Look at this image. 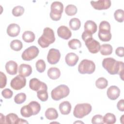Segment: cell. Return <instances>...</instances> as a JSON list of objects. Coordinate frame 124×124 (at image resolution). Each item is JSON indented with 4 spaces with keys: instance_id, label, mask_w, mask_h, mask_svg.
Listing matches in <instances>:
<instances>
[{
    "instance_id": "obj_1",
    "label": "cell",
    "mask_w": 124,
    "mask_h": 124,
    "mask_svg": "<svg viewBox=\"0 0 124 124\" xmlns=\"http://www.w3.org/2000/svg\"><path fill=\"white\" fill-rule=\"evenodd\" d=\"M102 66L110 75L119 74L121 79L124 80V62L117 61L114 59L109 57L103 59Z\"/></svg>"
},
{
    "instance_id": "obj_2",
    "label": "cell",
    "mask_w": 124,
    "mask_h": 124,
    "mask_svg": "<svg viewBox=\"0 0 124 124\" xmlns=\"http://www.w3.org/2000/svg\"><path fill=\"white\" fill-rule=\"evenodd\" d=\"M55 41L54 32L52 29L48 27L45 28L43 33L38 40V44L42 48L47 47L50 44Z\"/></svg>"
},
{
    "instance_id": "obj_3",
    "label": "cell",
    "mask_w": 124,
    "mask_h": 124,
    "mask_svg": "<svg viewBox=\"0 0 124 124\" xmlns=\"http://www.w3.org/2000/svg\"><path fill=\"white\" fill-rule=\"evenodd\" d=\"M70 93L69 87L64 84H62L56 87L53 89L51 92L52 98L55 100L58 101L62 98L67 96Z\"/></svg>"
},
{
    "instance_id": "obj_4",
    "label": "cell",
    "mask_w": 124,
    "mask_h": 124,
    "mask_svg": "<svg viewBox=\"0 0 124 124\" xmlns=\"http://www.w3.org/2000/svg\"><path fill=\"white\" fill-rule=\"evenodd\" d=\"M92 106L89 103L78 104L75 106L73 115L76 118H82L88 115L92 111Z\"/></svg>"
},
{
    "instance_id": "obj_5",
    "label": "cell",
    "mask_w": 124,
    "mask_h": 124,
    "mask_svg": "<svg viewBox=\"0 0 124 124\" xmlns=\"http://www.w3.org/2000/svg\"><path fill=\"white\" fill-rule=\"evenodd\" d=\"M50 17L52 20L58 21L62 17L63 10V4L60 1H54L51 5Z\"/></svg>"
},
{
    "instance_id": "obj_6",
    "label": "cell",
    "mask_w": 124,
    "mask_h": 124,
    "mask_svg": "<svg viewBox=\"0 0 124 124\" xmlns=\"http://www.w3.org/2000/svg\"><path fill=\"white\" fill-rule=\"evenodd\" d=\"M95 69V65L93 61L87 59L83 60L79 64L78 71L81 74H91Z\"/></svg>"
},
{
    "instance_id": "obj_7",
    "label": "cell",
    "mask_w": 124,
    "mask_h": 124,
    "mask_svg": "<svg viewBox=\"0 0 124 124\" xmlns=\"http://www.w3.org/2000/svg\"><path fill=\"white\" fill-rule=\"evenodd\" d=\"M39 52L38 48L34 46H32L26 48L22 53L21 57L24 61H30L36 58Z\"/></svg>"
},
{
    "instance_id": "obj_8",
    "label": "cell",
    "mask_w": 124,
    "mask_h": 124,
    "mask_svg": "<svg viewBox=\"0 0 124 124\" xmlns=\"http://www.w3.org/2000/svg\"><path fill=\"white\" fill-rule=\"evenodd\" d=\"M26 84V79L25 77L19 75L13 78L10 83L11 87L15 90H19L24 87Z\"/></svg>"
},
{
    "instance_id": "obj_9",
    "label": "cell",
    "mask_w": 124,
    "mask_h": 124,
    "mask_svg": "<svg viewBox=\"0 0 124 124\" xmlns=\"http://www.w3.org/2000/svg\"><path fill=\"white\" fill-rule=\"evenodd\" d=\"M84 42L86 46L91 53L95 54L98 52L100 50V43L93 37L87 39Z\"/></svg>"
},
{
    "instance_id": "obj_10",
    "label": "cell",
    "mask_w": 124,
    "mask_h": 124,
    "mask_svg": "<svg viewBox=\"0 0 124 124\" xmlns=\"http://www.w3.org/2000/svg\"><path fill=\"white\" fill-rule=\"evenodd\" d=\"M29 86L31 89L36 92L42 90H47L46 84L36 78H33L30 80Z\"/></svg>"
},
{
    "instance_id": "obj_11",
    "label": "cell",
    "mask_w": 124,
    "mask_h": 124,
    "mask_svg": "<svg viewBox=\"0 0 124 124\" xmlns=\"http://www.w3.org/2000/svg\"><path fill=\"white\" fill-rule=\"evenodd\" d=\"M61 53L58 49L51 48L49 50L47 56V60L49 63L51 64H56L60 60Z\"/></svg>"
},
{
    "instance_id": "obj_12",
    "label": "cell",
    "mask_w": 124,
    "mask_h": 124,
    "mask_svg": "<svg viewBox=\"0 0 124 124\" xmlns=\"http://www.w3.org/2000/svg\"><path fill=\"white\" fill-rule=\"evenodd\" d=\"M91 4L93 8L96 10H106L111 6L110 0H99L97 1H91Z\"/></svg>"
},
{
    "instance_id": "obj_13",
    "label": "cell",
    "mask_w": 124,
    "mask_h": 124,
    "mask_svg": "<svg viewBox=\"0 0 124 124\" xmlns=\"http://www.w3.org/2000/svg\"><path fill=\"white\" fill-rule=\"evenodd\" d=\"M58 35L64 40L69 39L72 36V32L69 28L65 26H61L57 29Z\"/></svg>"
},
{
    "instance_id": "obj_14",
    "label": "cell",
    "mask_w": 124,
    "mask_h": 124,
    "mask_svg": "<svg viewBox=\"0 0 124 124\" xmlns=\"http://www.w3.org/2000/svg\"><path fill=\"white\" fill-rule=\"evenodd\" d=\"M107 96L110 100L117 99L120 94V89L116 86H111L107 90Z\"/></svg>"
},
{
    "instance_id": "obj_15",
    "label": "cell",
    "mask_w": 124,
    "mask_h": 124,
    "mask_svg": "<svg viewBox=\"0 0 124 124\" xmlns=\"http://www.w3.org/2000/svg\"><path fill=\"white\" fill-rule=\"evenodd\" d=\"M78 60V56L73 52L67 53L65 57V62L69 66H75L77 63Z\"/></svg>"
},
{
    "instance_id": "obj_16",
    "label": "cell",
    "mask_w": 124,
    "mask_h": 124,
    "mask_svg": "<svg viewBox=\"0 0 124 124\" xmlns=\"http://www.w3.org/2000/svg\"><path fill=\"white\" fill-rule=\"evenodd\" d=\"M17 64L14 61H9L5 64V69L8 74L11 75L16 74L17 72Z\"/></svg>"
},
{
    "instance_id": "obj_17",
    "label": "cell",
    "mask_w": 124,
    "mask_h": 124,
    "mask_svg": "<svg viewBox=\"0 0 124 124\" xmlns=\"http://www.w3.org/2000/svg\"><path fill=\"white\" fill-rule=\"evenodd\" d=\"M20 31L19 26L15 23L10 24L7 28V33L8 35L11 37L17 36Z\"/></svg>"
},
{
    "instance_id": "obj_18",
    "label": "cell",
    "mask_w": 124,
    "mask_h": 124,
    "mask_svg": "<svg viewBox=\"0 0 124 124\" xmlns=\"http://www.w3.org/2000/svg\"><path fill=\"white\" fill-rule=\"evenodd\" d=\"M18 73L20 75L24 77H28L32 73V68L29 64L22 63L19 67Z\"/></svg>"
},
{
    "instance_id": "obj_19",
    "label": "cell",
    "mask_w": 124,
    "mask_h": 124,
    "mask_svg": "<svg viewBox=\"0 0 124 124\" xmlns=\"http://www.w3.org/2000/svg\"><path fill=\"white\" fill-rule=\"evenodd\" d=\"M84 31L93 34L97 31L96 24L92 20H87L84 24Z\"/></svg>"
},
{
    "instance_id": "obj_20",
    "label": "cell",
    "mask_w": 124,
    "mask_h": 124,
    "mask_svg": "<svg viewBox=\"0 0 124 124\" xmlns=\"http://www.w3.org/2000/svg\"><path fill=\"white\" fill-rule=\"evenodd\" d=\"M71 105L68 101H63L62 102L59 107V110L61 114L63 115H68L71 110Z\"/></svg>"
},
{
    "instance_id": "obj_21",
    "label": "cell",
    "mask_w": 124,
    "mask_h": 124,
    "mask_svg": "<svg viewBox=\"0 0 124 124\" xmlns=\"http://www.w3.org/2000/svg\"><path fill=\"white\" fill-rule=\"evenodd\" d=\"M20 119L15 113H9L5 116V123L9 124H20Z\"/></svg>"
},
{
    "instance_id": "obj_22",
    "label": "cell",
    "mask_w": 124,
    "mask_h": 124,
    "mask_svg": "<svg viewBox=\"0 0 124 124\" xmlns=\"http://www.w3.org/2000/svg\"><path fill=\"white\" fill-rule=\"evenodd\" d=\"M98 35L100 40L103 42L110 41L112 37L110 31L108 30H99Z\"/></svg>"
},
{
    "instance_id": "obj_23",
    "label": "cell",
    "mask_w": 124,
    "mask_h": 124,
    "mask_svg": "<svg viewBox=\"0 0 124 124\" xmlns=\"http://www.w3.org/2000/svg\"><path fill=\"white\" fill-rule=\"evenodd\" d=\"M59 114L57 110L53 108H48L45 112V116L48 120H53L58 117Z\"/></svg>"
},
{
    "instance_id": "obj_24",
    "label": "cell",
    "mask_w": 124,
    "mask_h": 124,
    "mask_svg": "<svg viewBox=\"0 0 124 124\" xmlns=\"http://www.w3.org/2000/svg\"><path fill=\"white\" fill-rule=\"evenodd\" d=\"M48 77L52 79H57L61 76V71L57 67H51L47 71Z\"/></svg>"
},
{
    "instance_id": "obj_25",
    "label": "cell",
    "mask_w": 124,
    "mask_h": 124,
    "mask_svg": "<svg viewBox=\"0 0 124 124\" xmlns=\"http://www.w3.org/2000/svg\"><path fill=\"white\" fill-rule=\"evenodd\" d=\"M99 51L102 55H109L112 53L113 48L110 44H105L100 46Z\"/></svg>"
},
{
    "instance_id": "obj_26",
    "label": "cell",
    "mask_w": 124,
    "mask_h": 124,
    "mask_svg": "<svg viewBox=\"0 0 124 124\" xmlns=\"http://www.w3.org/2000/svg\"><path fill=\"white\" fill-rule=\"evenodd\" d=\"M22 39L27 43H31L33 42L35 38L34 33L31 31H25L22 34Z\"/></svg>"
},
{
    "instance_id": "obj_27",
    "label": "cell",
    "mask_w": 124,
    "mask_h": 124,
    "mask_svg": "<svg viewBox=\"0 0 124 124\" xmlns=\"http://www.w3.org/2000/svg\"><path fill=\"white\" fill-rule=\"evenodd\" d=\"M20 113L22 116L26 118H28L33 115V111L31 106L28 105L22 107L20 109Z\"/></svg>"
},
{
    "instance_id": "obj_28",
    "label": "cell",
    "mask_w": 124,
    "mask_h": 124,
    "mask_svg": "<svg viewBox=\"0 0 124 124\" xmlns=\"http://www.w3.org/2000/svg\"><path fill=\"white\" fill-rule=\"evenodd\" d=\"M70 28L74 31L78 30L81 26V22L78 18H72L70 19L69 23Z\"/></svg>"
},
{
    "instance_id": "obj_29",
    "label": "cell",
    "mask_w": 124,
    "mask_h": 124,
    "mask_svg": "<svg viewBox=\"0 0 124 124\" xmlns=\"http://www.w3.org/2000/svg\"><path fill=\"white\" fill-rule=\"evenodd\" d=\"M104 123L107 124H113L116 122V118L115 116L111 113H108L103 117Z\"/></svg>"
},
{
    "instance_id": "obj_30",
    "label": "cell",
    "mask_w": 124,
    "mask_h": 124,
    "mask_svg": "<svg viewBox=\"0 0 124 124\" xmlns=\"http://www.w3.org/2000/svg\"><path fill=\"white\" fill-rule=\"evenodd\" d=\"M108 85V80L104 78L101 77L98 78L95 81L96 87L100 89L106 88Z\"/></svg>"
},
{
    "instance_id": "obj_31",
    "label": "cell",
    "mask_w": 124,
    "mask_h": 124,
    "mask_svg": "<svg viewBox=\"0 0 124 124\" xmlns=\"http://www.w3.org/2000/svg\"><path fill=\"white\" fill-rule=\"evenodd\" d=\"M22 43L19 40H14L10 43V47L14 51H18L22 48Z\"/></svg>"
},
{
    "instance_id": "obj_32",
    "label": "cell",
    "mask_w": 124,
    "mask_h": 124,
    "mask_svg": "<svg viewBox=\"0 0 124 124\" xmlns=\"http://www.w3.org/2000/svg\"><path fill=\"white\" fill-rule=\"evenodd\" d=\"M68 45L69 47L72 49H77L81 47V43L77 39H73L70 40Z\"/></svg>"
},
{
    "instance_id": "obj_33",
    "label": "cell",
    "mask_w": 124,
    "mask_h": 124,
    "mask_svg": "<svg viewBox=\"0 0 124 124\" xmlns=\"http://www.w3.org/2000/svg\"><path fill=\"white\" fill-rule=\"evenodd\" d=\"M77 10V8L75 5L69 4L66 7L65 9V12L68 16H72L76 14Z\"/></svg>"
},
{
    "instance_id": "obj_34",
    "label": "cell",
    "mask_w": 124,
    "mask_h": 124,
    "mask_svg": "<svg viewBox=\"0 0 124 124\" xmlns=\"http://www.w3.org/2000/svg\"><path fill=\"white\" fill-rule=\"evenodd\" d=\"M29 105L32 108L33 111V115H36L40 112L41 109V106L37 102L33 101L29 103Z\"/></svg>"
},
{
    "instance_id": "obj_35",
    "label": "cell",
    "mask_w": 124,
    "mask_h": 124,
    "mask_svg": "<svg viewBox=\"0 0 124 124\" xmlns=\"http://www.w3.org/2000/svg\"><path fill=\"white\" fill-rule=\"evenodd\" d=\"M114 18L119 22H123L124 20V11L122 9L116 10L114 14Z\"/></svg>"
},
{
    "instance_id": "obj_36",
    "label": "cell",
    "mask_w": 124,
    "mask_h": 124,
    "mask_svg": "<svg viewBox=\"0 0 124 124\" xmlns=\"http://www.w3.org/2000/svg\"><path fill=\"white\" fill-rule=\"evenodd\" d=\"M35 66L38 72L39 73H43L46 69V63L43 60L40 59L36 62L35 63Z\"/></svg>"
},
{
    "instance_id": "obj_37",
    "label": "cell",
    "mask_w": 124,
    "mask_h": 124,
    "mask_svg": "<svg viewBox=\"0 0 124 124\" xmlns=\"http://www.w3.org/2000/svg\"><path fill=\"white\" fill-rule=\"evenodd\" d=\"M26 99V95L23 93L17 94L14 98V101L17 104H21L25 102Z\"/></svg>"
},
{
    "instance_id": "obj_38",
    "label": "cell",
    "mask_w": 124,
    "mask_h": 124,
    "mask_svg": "<svg viewBox=\"0 0 124 124\" xmlns=\"http://www.w3.org/2000/svg\"><path fill=\"white\" fill-rule=\"evenodd\" d=\"M37 96L41 101L45 102L48 99V93L47 90H42L37 92Z\"/></svg>"
},
{
    "instance_id": "obj_39",
    "label": "cell",
    "mask_w": 124,
    "mask_h": 124,
    "mask_svg": "<svg viewBox=\"0 0 124 124\" xmlns=\"http://www.w3.org/2000/svg\"><path fill=\"white\" fill-rule=\"evenodd\" d=\"M24 12V8L20 5L15 7L12 10V14L15 16H20L22 15Z\"/></svg>"
},
{
    "instance_id": "obj_40",
    "label": "cell",
    "mask_w": 124,
    "mask_h": 124,
    "mask_svg": "<svg viewBox=\"0 0 124 124\" xmlns=\"http://www.w3.org/2000/svg\"><path fill=\"white\" fill-rule=\"evenodd\" d=\"M92 123L93 124H104L103 116L100 114H97L93 116L92 119Z\"/></svg>"
},
{
    "instance_id": "obj_41",
    "label": "cell",
    "mask_w": 124,
    "mask_h": 124,
    "mask_svg": "<svg viewBox=\"0 0 124 124\" xmlns=\"http://www.w3.org/2000/svg\"><path fill=\"white\" fill-rule=\"evenodd\" d=\"M99 30L110 31V24L107 21H102L99 24Z\"/></svg>"
},
{
    "instance_id": "obj_42",
    "label": "cell",
    "mask_w": 124,
    "mask_h": 124,
    "mask_svg": "<svg viewBox=\"0 0 124 124\" xmlns=\"http://www.w3.org/2000/svg\"><path fill=\"white\" fill-rule=\"evenodd\" d=\"M1 94L4 98L9 99L12 97L13 95V92L10 89L6 88L2 91Z\"/></svg>"
},
{
    "instance_id": "obj_43",
    "label": "cell",
    "mask_w": 124,
    "mask_h": 124,
    "mask_svg": "<svg viewBox=\"0 0 124 124\" xmlns=\"http://www.w3.org/2000/svg\"><path fill=\"white\" fill-rule=\"evenodd\" d=\"M0 88L1 89L5 87L7 83V78L6 75L2 72H0Z\"/></svg>"
},
{
    "instance_id": "obj_44",
    "label": "cell",
    "mask_w": 124,
    "mask_h": 124,
    "mask_svg": "<svg viewBox=\"0 0 124 124\" xmlns=\"http://www.w3.org/2000/svg\"><path fill=\"white\" fill-rule=\"evenodd\" d=\"M124 47H117L115 50V53L116 54L120 57H123L124 56Z\"/></svg>"
},
{
    "instance_id": "obj_45",
    "label": "cell",
    "mask_w": 124,
    "mask_h": 124,
    "mask_svg": "<svg viewBox=\"0 0 124 124\" xmlns=\"http://www.w3.org/2000/svg\"><path fill=\"white\" fill-rule=\"evenodd\" d=\"M124 99H121L119 100L117 104V107L118 110H119L121 111H124Z\"/></svg>"
},
{
    "instance_id": "obj_46",
    "label": "cell",
    "mask_w": 124,
    "mask_h": 124,
    "mask_svg": "<svg viewBox=\"0 0 124 124\" xmlns=\"http://www.w3.org/2000/svg\"><path fill=\"white\" fill-rule=\"evenodd\" d=\"M91 37H93L92 34H90L86 31H84L82 34V39L84 41H85L87 39Z\"/></svg>"
},
{
    "instance_id": "obj_47",
    "label": "cell",
    "mask_w": 124,
    "mask_h": 124,
    "mask_svg": "<svg viewBox=\"0 0 124 124\" xmlns=\"http://www.w3.org/2000/svg\"><path fill=\"white\" fill-rule=\"evenodd\" d=\"M0 123H5V120L4 116L2 114L0 113Z\"/></svg>"
},
{
    "instance_id": "obj_48",
    "label": "cell",
    "mask_w": 124,
    "mask_h": 124,
    "mask_svg": "<svg viewBox=\"0 0 124 124\" xmlns=\"http://www.w3.org/2000/svg\"><path fill=\"white\" fill-rule=\"evenodd\" d=\"M124 115H123L122 116V117H121V118H120V121H121V122L122 124L124 123V122H123V121L124 120Z\"/></svg>"
}]
</instances>
